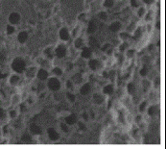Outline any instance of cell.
I'll use <instances>...</instances> for the list:
<instances>
[{"label":"cell","mask_w":166,"mask_h":149,"mask_svg":"<svg viewBox=\"0 0 166 149\" xmlns=\"http://www.w3.org/2000/svg\"><path fill=\"white\" fill-rule=\"evenodd\" d=\"M12 67L15 72L21 73V72H23V70L25 69V62L21 59H15V61L13 62Z\"/></svg>","instance_id":"cell-1"},{"label":"cell","mask_w":166,"mask_h":149,"mask_svg":"<svg viewBox=\"0 0 166 149\" xmlns=\"http://www.w3.org/2000/svg\"><path fill=\"white\" fill-rule=\"evenodd\" d=\"M67 88H68V89H72V84H71V82H70V81H68V82H67Z\"/></svg>","instance_id":"cell-45"},{"label":"cell","mask_w":166,"mask_h":149,"mask_svg":"<svg viewBox=\"0 0 166 149\" xmlns=\"http://www.w3.org/2000/svg\"><path fill=\"white\" fill-rule=\"evenodd\" d=\"M5 60V55L3 53H0V61H4Z\"/></svg>","instance_id":"cell-43"},{"label":"cell","mask_w":166,"mask_h":149,"mask_svg":"<svg viewBox=\"0 0 166 149\" xmlns=\"http://www.w3.org/2000/svg\"><path fill=\"white\" fill-rule=\"evenodd\" d=\"M92 55V51L90 48H87V47H85L82 51V57L84 58H86V59H88L90 58Z\"/></svg>","instance_id":"cell-11"},{"label":"cell","mask_w":166,"mask_h":149,"mask_svg":"<svg viewBox=\"0 0 166 149\" xmlns=\"http://www.w3.org/2000/svg\"><path fill=\"white\" fill-rule=\"evenodd\" d=\"M83 116H84V118L86 119V120H87V118H88V116H87V114H86V113H84V114H83Z\"/></svg>","instance_id":"cell-49"},{"label":"cell","mask_w":166,"mask_h":149,"mask_svg":"<svg viewBox=\"0 0 166 149\" xmlns=\"http://www.w3.org/2000/svg\"><path fill=\"white\" fill-rule=\"evenodd\" d=\"M66 54V48L63 45H59L56 49V55L59 58H63Z\"/></svg>","instance_id":"cell-3"},{"label":"cell","mask_w":166,"mask_h":149,"mask_svg":"<svg viewBox=\"0 0 166 149\" xmlns=\"http://www.w3.org/2000/svg\"><path fill=\"white\" fill-rule=\"evenodd\" d=\"M146 102H143L142 104L140 105V107H139V109H140V111H141V112H143V111H144V109H145V107H146Z\"/></svg>","instance_id":"cell-37"},{"label":"cell","mask_w":166,"mask_h":149,"mask_svg":"<svg viewBox=\"0 0 166 149\" xmlns=\"http://www.w3.org/2000/svg\"><path fill=\"white\" fill-rule=\"evenodd\" d=\"M47 133H48V137L51 140H57L59 139V134L56 132V130L53 128H49L47 130Z\"/></svg>","instance_id":"cell-5"},{"label":"cell","mask_w":166,"mask_h":149,"mask_svg":"<svg viewBox=\"0 0 166 149\" xmlns=\"http://www.w3.org/2000/svg\"><path fill=\"white\" fill-rule=\"evenodd\" d=\"M99 18H101V19H107V14L104 12H102L99 14Z\"/></svg>","instance_id":"cell-30"},{"label":"cell","mask_w":166,"mask_h":149,"mask_svg":"<svg viewBox=\"0 0 166 149\" xmlns=\"http://www.w3.org/2000/svg\"><path fill=\"white\" fill-rule=\"evenodd\" d=\"M120 28H121V23L120 22H113V23L110 24V30L111 32H117Z\"/></svg>","instance_id":"cell-14"},{"label":"cell","mask_w":166,"mask_h":149,"mask_svg":"<svg viewBox=\"0 0 166 149\" xmlns=\"http://www.w3.org/2000/svg\"><path fill=\"white\" fill-rule=\"evenodd\" d=\"M30 130L34 135H40L42 134V129L39 128V126L36 125V124H32L31 127H30Z\"/></svg>","instance_id":"cell-13"},{"label":"cell","mask_w":166,"mask_h":149,"mask_svg":"<svg viewBox=\"0 0 166 149\" xmlns=\"http://www.w3.org/2000/svg\"><path fill=\"white\" fill-rule=\"evenodd\" d=\"M27 39H28V34L26 32H20V33L18 34L17 39L20 43H24L27 41Z\"/></svg>","instance_id":"cell-10"},{"label":"cell","mask_w":166,"mask_h":149,"mask_svg":"<svg viewBox=\"0 0 166 149\" xmlns=\"http://www.w3.org/2000/svg\"><path fill=\"white\" fill-rule=\"evenodd\" d=\"M10 116H12V117H15V111H12V112L10 113Z\"/></svg>","instance_id":"cell-46"},{"label":"cell","mask_w":166,"mask_h":149,"mask_svg":"<svg viewBox=\"0 0 166 149\" xmlns=\"http://www.w3.org/2000/svg\"><path fill=\"white\" fill-rule=\"evenodd\" d=\"M105 7H107V8H110V7L113 6V0H106L105 1Z\"/></svg>","instance_id":"cell-23"},{"label":"cell","mask_w":166,"mask_h":149,"mask_svg":"<svg viewBox=\"0 0 166 149\" xmlns=\"http://www.w3.org/2000/svg\"><path fill=\"white\" fill-rule=\"evenodd\" d=\"M139 36H140V29H137V31L135 32V37H134V38L137 39V38H138Z\"/></svg>","instance_id":"cell-42"},{"label":"cell","mask_w":166,"mask_h":149,"mask_svg":"<svg viewBox=\"0 0 166 149\" xmlns=\"http://www.w3.org/2000/svg\"><path fill=\"white\" fill-rule=\"evenodd\" d=\"M121 38L123 39H128V38H129V35H128L127 33H122L121 34Z\"/></svg>","instance_id":"cell-39"},{"label":"cell","mask_w":166,"mask_h":149,"mask_svg":"<svg viewBox=\"0 0 166 149\" xmlns=\"http://www.w3.org/2000/svg\"><path fill=\"white\" fill-rule=\"evenodd\" d=\"M61 126H62V131H64V132H68V128H67V126L65 125L64 123H62V124H61Z\"/></svg>","instance_id":"cell-34"},{"label":"cell","mask_w":166,"mask_h":149,"mask_svg":"<svg viewBox=\"0 0 166 149\" xmlns=\"http://www.w3.org/2000/svg\"><path fill=\"white\" fill-rule=\"evenodd\" d=\"M131 4H132V6L133 7H137L139 5L138 0H131Z\"/></svg>","instance_id":"cell-29"},{"label":"cell","mask_w":166,"mask_h":149,"mask_svg":"<svg viewBox=\"0 0 166 149\" xmlns=\"http://www.w3.org/2000/svg\"><path fill=\"white\" fill-rule=\"evenodd\" d=\"M104 93H107V94H111L113 93V87L111 85H109L106 88H104V90H103Z\"/></svg>","instance_id":"cell-18"},{"label":"cell","mask_w":166,"mask_h":149,"mask_svg":"<svg viewBox=\"0 0 166 149\" xmlns=\"http://www.w3.org/2000/svg\"><path fill=\"white\" fill-rule=\"evenodd\" d=\"M143 1H144V2H145L146 4H151L152 2L154 1V0H143Z\"/></svg>","instance_id":"cell-47"},{"label":"cell","mask_w":166,"mask_h":149,"mask_svg":"<svg viewBox=\"0 0 166 149\" xmlns=\"http://www.w3.org/2000/svg\"><path fill=\"white\" fill-rule=\"evenodd\" d=\"M20 20V15H18L17 13H13L11 14L9 16V21L11 22L12 24H16L19 22Z\"/></svg>","instance_id":"cell-4"},{"label":"cell","mask_w":166,"mask_h":149,"mask_svg":"<svg viewBox=\"0 0 166 149\" xmlns=\"http://www.w3.org/2000/svg\"><path fill=\"white\" fill-rule=\"evenodd\" d=\"M21 140L23 141V142H28L30 143L31 141H32V137H31V136L28 134H25L22 136V137H21Z\"/></svg>","instance_id":"cell-19"},{"label":"cell","mask_w":166,"mask_h":149,"mask_svg":"<svg viewBox=\"0 0 166 149\" xmlns=\"http://www.w3.org/2000/svg\"><path fill=\"white\" fill-rule=\"evenodd\" d=\"M97 30V25H96V22L93 20L89 21L88 26H87V33L88 34H93Z\"/></svg>","instance_id":"cell-6"},{"label":"cell","mask_w":166,"mask_h":149,"mask_svg":"<svg viewBox=\"0 0 166 149\" xmlns=\"http://www.w3.org/2000/svg\"><path fill=\"white\" fill-rule=\"evenodd\" d=\"M79 128L81 129V130H83V131H86V126H85V124L84 123H82V122H80L79 123Z\"/></svg>","instance_id":"cell-36"},{"label":"cell","mask_w":166,"mask_h":149,"mask_svg":"<svg viewBox=\"0 0 166 149\" xmlns=\"http://www.w3.org/2000/svg\"><path fill=\"white\" fill-rule=\"evenodd\" d=\"M67 97H68V99L70 100L71 102H74L75 101V96L73 95V94H71V93H67Z\"/></svg>","instance_id":"cell-31"},{"label":"cell","mask_w":166,"mask_h":149,"mask_svg":"<svg viewBox=\"0 0 166 149\" xmlns=\"http://www.w3.org/2000/svg\"><path fill=\"white\" fill-rule=\"evenodd\" d=\"M89 45H90V47L95 49V48H98L99 47V42H98L97 39L91 37L90 39H89Z\"/></svg>","instance_id":"cell-15"},{"label":"cell","mask_w":166,"mask_h":149,"mask_svg":"<svg viewBox=\"0 0 166 149\" xmlns=\"http://www.w3.org/2000/svg\"><path fill=\"white\" fill-rule=\"evenodd\" d=\"M143 14H144V9H143V8H141V9L139 10V12H138V15H139V16H141V15H143Z\"/></svg>","instance_id":"cell-41"},{"label":"cell","mask_w":166,"mask_h":149,"mask_svg":"<svg viewBox=\"0 0 166 149\" xmlns=\"http://www.w3.org/2000/svg\"><path fill=\"white\" fill-rule=\"evenodd\" d=\"M90 89H91V87H90V85H89V84H85V85H84V86L81 88L80 93H81V94H83V95H86L87 93H89Z\"/></svg>","instance_id":"cell-9"},{"label":"cell","mask_w":166,"mask_h":149,"mask_svg":"<svg viewBox=\"0 0 166 149\" xmlns=\"http://www.w3.org/2000/svg\"><path fill=\"white\" fill-rule=\"evenodd\" d=\"M126 47H127V44H126V43H124V44H123V45L121 46V47H120V50H121V51H124V50H125V48H126Z\"/></svg>","instance_id":"cell-44"},{"label":"cell","mask_w":166,"mask_h":149,"mask_svg":"<svg viewBox=\"0 0 166 149\" xmlns=\"http://www.w3.org/2000/svg\"><path fill=\"white\" fill-rule=\"evenodd\" d=\"M156 107H154V106H152V107L149 108V111H148V113L150 114V116H154L155 113H156Z\"/></svg>","instance_id":"cell-26"},{"label":"cell","mask_w":166,"mask_h":149,"mask_svg":"<svg viewBox=\"0 0 166 149\" xmlns=\"http://www.w3.org/2000/svg\"><path fill=\"white\" fill-rule=\"evenodd\" d=\"M14 32H15V28H14V27L11 26V25L7 26V34H8V35H12Z\"/></svg>","instance_id":"cell-25"},{"label":"cell","mask_w":166,"mask_h":149,"mask_svg":"<svg viewBox=\"0 0 166 149\" xmlns=\"http://www.w3.org/2000/svg\"><path fill=\"white\" fill-rule=\"evenodd\" d=\"M128 91L130 93H133L134 91V85L133 83H131L128 85Z\"/></svg>","instance_id":"cell-24"},{"label":"cell","mask_w":166,"mask_h":149,"mask_svg":"<svg viewBox=\"0 0 166 149\" xmlns=\"http://www.w3.org/2000/svg\"><path fill=\"white\" fill-rule=\"evenodd\" d=\"M38 77H39V80H45L48 77V72L44 69H39V72H38Z\"/></svg>","instance_id":"cell-12"},{"label":"cell","mask_w":166,"mask_h":149,"mask_svg":"<svg viewBox=\"0 0 166 149\" xmlns=\"http://www.w3.org/2000/svg\"><path fill=\"white\" fill-rule=\"evenodd\" d=\"M18 81H19V77L16 76V75H14V76H12V78H11L10 83L12 84V85H16V84L18 83Z\"/></svg>","instance_id":"cell-20"},{"label":"cell","mask_w":166,"mask_h":149,"mask_svg":"<svg viewBox=\"0 0 166 149\" xmlns=\"http://www.w3.org/2000/svg\"><path fill=\"white\" fill-rule=\"evenodd\" d=\"M65 121H66V123L69 124V125H73V124H75L76 121H77V116H75L74 113H72V114L68 116L65 118Z\"/></svg>","instance_id":"cell-7"},{"label":"cell","mask_w":166,"mask_h":149,"mask_svg":"<svg viewBox=\"0 0 166 149\" xmlns=\"http://www.w3.org/2000/svg\"><path fill=\"white\" fill-rule=\"evenodd\" d=\"M75 46L77 48H81L83 46V39H77L75 42Z\"/></svg>","instance_id":"cell-22"},{"label":"cell","mask_w":166,"mask_h":149,"mask_svg":"<svg viewBox=\"0 0 166 149\" xmlns=\"http://www.w3.org/2000/svg\"><path fill=\"white\" fill-rule=\"evenodd\" d=\"M140 74L142 75V76H146V75H147V68H146V67H143V68L140 70Z\"/></svg>","instance_id":"cell-32"},{"label":"cell","mask_w":166,"mask_h":149,"mask_svg":"<svg viewBox=\"0 0 166 149\" xmlns=\"http://www.w3.org/2000/svg\"><path fill=\"white\" fill-rule=\"evenodd\" d=\"M110 44H106V45H104V46L102 47V51H107V49H110Z\"/></svg>","instance_id":"cell-38"},{"label":"cell","mask_w":166,"mask_h":149,"mask_svg":"<svg viewBox=\"0 0 166 149\" xmlns=\"http://www.w3.org/2000/svg\"><path fill=\"white\" fill-rule=\"evenodd\" d=\"M48 88L51 89V90H54V91H57L59 90L60 88H61V84H60V81L56 78H51L49 82H48Z\"/></svg>","instance_id":"cell-2"},{"label":"cell","mask_w":166,"mask_h":149,"mask_svg":"<svg viewBox=\"0 0 166 149\" xmlns=\"http://www.w3.org/2000/svg\"><path fill=\"white\" fill-rule=\"evenodd\" d=\"M60 37H61V39L62 41H67L69 39V33L67 29H65V28H62L61 31H60Z\"/></svg>","instance_id":"cell-8"},{"label":"cell","mask_w":166,"mask_h":149,"mask_svg":"<svg viewBox=\"0 0 166 149\" xmlns=\"http://www.w3.org/2000/svg\"><path fill=\"white\" fill-rule=\"evenodd\" d=\"M93 99H94L95 103H97V104H101L102 102H103V100H104V98H103V96L100 95V94H94V96H93Z\"/></svg>","instance_id":"cell-17"},{"label":"cell","mask_w":166,"mask_h":149,"mask_svg":"<svg viewBox=\"0 0 166 149\" xmlns=\"http://www.w3.org/2000/svg\"><path fill=\"white\" fill-rule=\"evenodd\" d=\"M45 54H46V55H47V56L49 57L50 59H52V58H53V54H52V52H51L50 48H47V49L45 50Z\"/></svg>","instance_id":"cell-27"},{"label":"cell","mask_w":166,"mask_h":149,"mask_svg":"<svg viewBox=\"0 0 166 149\" xmlns=\"http://www.w3.org/2000/svg\"><path fill=\"white\" fill-rule=\"evenodd\" d=\"M89 67L91 69H93V70H95V69L98 68V66H99V62H98L97 60H91L90 62H89Z\"/></svg>","instance_id":"cell-16"},{"label":"cell","mask_w":166,"mask_h":149,"mask_svg":"<svg viewBox=\"0 0 166 149\" xmlns=\"http://www.w3.org/2000/svg\"><path fill=\"white\" fill-rule=\"evenodd\" d=\"M159 25H160V23H159V21H158V22H157V28H158V29H159Z\"/></svg>","instance_id":"cell-50"},{"label":"cell","mask_w":166,"mask_h":149,"mask_svg":"<svg viewBox=\"0 0 166 149\" xmlns=\"http://www.w3.org/2000/svg\"><path fill=\"white\" fill-rule=\"evenodd\" d=\"M73 80H74V82L76 84H80L81 82H82V76H81L80 74H76L73 77Z\"/></svg>","instance_id":"cell-21"},{"label":"cell","mask_w":166,"mask_h":149,"mask_svg":"<svg viewBox=\"0 0 166 149\" xmlns=\"http://www.w3.org/2000/svg\"><path fill=\"white\" fill-rule=\"evenodd\" d=\"M33 71H34V68L29 69V71L27 72V76H28V77H33V76H34V73H33Z\"/></svg>","instance_id":"cell-33"},{"label":"cell","mask_w":166,"mask_h":149,"mask_svg":"<svg viewBox=\"0 0 166 149\" xmlns=\"http://www.w3.org/2000/svg\"><path fill=\"white\" fill-rule=\"evenodd\" d=\"M5 116V111L0 108V119H2Z\"/></svg>","instance_id":"cell-35"},{"label":"cell","mask_w":166,"mask_h":149,"mask_svg":"<svg viewBox=\"0 0 166 149\" xmlns=\"http://www.w3.org/2000/svg\"><path fill=\"white\" fill-rule=\"evenodd\" d=\"M53 72L55 73L56 75H62V69L59 68V67H57V68H54Z\"/></svg>","instance_id":"cell-28"},{"label":"cell","mask_w":166,"mask_h":149,"mask_svg":"<svg viewBox=\"0 0 166 149\" xmlns=\"http://www.w3.org/2000/svg\"><path fill=\"white\" fill-rule=\"evenodd\" d=\"M155 84H156V86H158L159 85V78H157V79H156V81H155Z\"/></svg>","instance_id":"cell-48"},{"label":"cell","mask_w":166,"mask_h":149,"mask_svg":"<svg viewBox=\"0 0 166 149\" xmlns=\"http://www.w3.org/2000/svg\"><path fill=\"white\" fill-rule=\"evenodd\" d=\"M134 53V50H130L128 51V57H130V58H132V56H133V54Z\"/></svg>","instance_id":"cell-40"}]
</instances>
